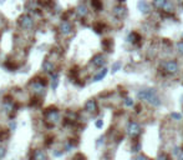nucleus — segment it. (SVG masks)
Returning a JSON list of instances; mask_svg holds the SVG:
<instances>
[{"label":"nucleus","instance_id":"obj_1","mask_svg":"<svg viewBox=\"0 0 183 160\" xmlns=\"http://www.w3.org/2000/svg\"><path fill=\"white\" fill-rule=\"evenodd\" d=\"M137 98L140 100H146L148 104L154 108L161 106V104H162V100L158 96L156 89H141L137 93Z\"/></svg>","mask_w":183,"mask_h":160},{"label":"nucleus","instance_id":"obj_2","mask_svg":"<svg viewBox=\"0 0 183 160\" xmlns=\"http://www.w3.org/2000/svg\"><path fill=\"white\" fill-rule=\"evenodd\" d=\"M162 68H163V70H164L167 74H170V75H174V74H177L178 70H179L178 63H177V61H176L174 59L166 60L164 63L162 64Z\"/></svg>","mask_w":183,"mask_h":160},{"label":"nucleus","instance_id":"obj_3","mask_svg":"<svg viewBox=\"0 0 183 160\" xmlns=\"http://www.w3.org/2000/svg\"><path fill=\"white\" fill-rule=\"evenodd\" d=\"M142 133V128H141V125L138 123L136 121H130L128 125H127V134H128L130 138H137L138 135Z\"/></svg>","mask_w":183,"mask_h":160},{"label":"nucleus","instance_id":"obj_4","mask_svg":"<svg viewBox=\"0 0 183 160\" xmlns=\"http://www.w3.org/2000/svg\"><path fill=\"white\" fill-rule=\"evenodd\" d=\"M112 14H113V16H115L116 19L122 20V19H125L127 16V9L123 5H121V4L116 5V6H113V9H112Z\"/></svg>","mask_w":183,"mask_h":160},{"label":"nucleus","instance_id":"obj_5","mask_svg":"<svg viewBox=\"0 0 183 160\" xmlns=\"http://www.w3.org/2000/svg\"><path fill=\"white\" fill-rule=\"evenodd\" d=\"M19 25L21 26L23 29H25V30L31 29V28H33V25H34V21H33L31 16H29L27 14H26V15L20 16V19H19Z\"/></svg>","mask_w":183,"mask_h":160},{"label":"nucleus","instance_id":"obj_6","mask_svg":"<svg viewBox=\"0 0 183 160\" xmlns=\"http://www.w3.org/2000/svg\"><path fill=\"white\" fill-rule=\"evenodd\" d=\"M45 118H46L47 121H50V123H53V124H55V123L59 121V118H60L59 110H57V109H53V110H49L46 114H45Z\"/></svg>","mask_w":183,"mask_h":160},{"label":"nucleus","instance_id":"obj_7","mask_svg":"<svg viewBox=\"0 0 183 160\" xmlns=\"http://www.w3.org/2000/svg\"><path fill=\"white\" fill-rule=\"evenodd\" d=\"M91 63H92V65H95L96 68H101V66L105 65L106 59H105V56H103L102 54H96V55L92 58Z\"/></svg>","mask_w":183,"mask_h":160},{"label":"nucleus","instance_id":"obj_8","mask_svg":"<svg viewBox=\"0 0 183 160\" xmlns=\"http://www.w3.org/2000/svg\"><path fill=\"white\" fill-rule=\"evenodd\" d=\"M85 110L87 113H96V110H97V103H96V100L95 99L87 100V103L85 104Z\"/></svg>","mask_w":183,"mask_h":160},{"label":"nucleus","instance_id":"obj_9","mask_svg":"<svg viewBox=\"0 0 183 160\" xmlns=\"http://www.w3.org/2000/svg\"><path fill=\"white\" fill-rule=\"evenodd\" d=\"M137 8H138V10L141 13H143V14H148L150 10H151V5L148 4L146 0H140L138 4H137Z\"/></svg>","mask_w":183,"mask_h":160},{"label":"nucleus","instance_id":"obj_10","mask_svg":"<svg viewBox=\"0 0 183 160\" xmlns=\"http://www.w3.org/2000/svg\"><path fill=\"white\" fill-rule=\"evenodd\" d=\"M60 31L64 34V35H69L71 31H72V26H71V24L69 23V21H64V23H61V25H60Z\"/></svg>","mask_w":183,"mask_h":160},{"label":"nucleus","instance_id":"obj_11","mask_svg":"<svg viewBox=\"0 0 183 160\" xmlns=\"http://www.w3.org/2000/svg\"><path fill=\"white\" fill-rule=\"evenodd\" d=\"M31 86H33V90L35 91V93H43L44 89H45V84L41 83V81H33L31 83Z\"/></svg>","mask_w":183,"mask_h":160},{"label":"nucleus","instance_id":"obj_12","mask_svg":"<svg viewBox=\"0 0 183 160\" xmlns=\"http://www.w3.org/2000/svg\"><path fill=\"white\" fill-rule=\"evenodd\" d=\"M168 0H153V6L156 9H160V10H163L167 5Z\"/></svg>","mask_w":183,"mask_h":160},{"label":"nucleus","instance_id":"obj_13","mask_svg":"<svg viewBox=\"0 0 183 160\" xmlns=\"http://www.w3.org/2000/svg\"><path fill=\"white\" fill-rule=\"evenodd\" d=\"M76 13H77V15L80 16V18H84V16L87 15V8H86L85 5H80L76 10Z\"/></svg>","mask_w":183,"mask_h":160},{"label":"nucleus","instance_id":"obj_14","mask_svg":"<svg viewBox=\"0 0 183 160\" xmlns=\"http://www.w3.org/2000/svg\"><path fill=\"white\" fill-rule=\"evenodd\" d=\"M106 74H107V69H106V68H103V69H102L101 71H100L97 75H96V76L94 78V81H100V80H102L103 78L106 76Z\"/></svg>","mask_w":183,"mask_h":160},{"label":"nucleus","instance_id":"obj_15","mask_svg":"<svg viewBox=\"0 0 183 160\" xmlns=\"http://www.w3.org/2000/svg\"><path fill=\"white\" fill-rule=\"evenodd\" d=\"M91 5H92V8H94L95 10H101L102 9V3H101V0H91Z\"/></svg>","mask_w":183,"mask_h":160},{"label":"nucleus","instance_id":"obj_16","mask_svg":"<svg viewBox=\"0 0 183 160\" xmlns=\"http://www.w3.org/2000/svg\"><path fill=\"white\" fill-rule=\"evenodd\" d=\"M130 42H132V43H137L138 40H141V36L138 35L137 33H131L130 34Z\"/></svg>","mask_w":183,"mask_h":160},{"label":"nucleus","instance_id":"obj_17","mask_svg":"<svg viewBox=\"0 0 183 160\" xmlns=\"http://www.w3.org/2000/svg\"><path fill=\"white\" fill-rule=\"evenodd\" d=\"M176 50H177L178 54L183 55V40H179V42L176 44Z\"/></svg>","mask_w":183,"mask_h":160},{"label":"nucleus","instance_id":"obj_18","mask_svg":"<svg viewBox=\"0 0 183 160\" xmlns=\"http://www.w3.org/2000/svg\"><path fill=\"white\" fill-rule=\"evenodd\" d=\"M125 105H126V106H128V108H132L133 105H134L133 99H131V98H126V99H125Z\"/></svg>","mask_w":183,"mask_h":160},{"label":"nucleus","instance_id":"obj_19","mask_svg":"<svg viewBox=\"0 0 183 160\" xmlns=\"http://www.w3.org/2000/svg\"><path fill=\"white\" fill-rule=\"evenodd\" d=\"M140 150H141V144L140 143H136V144L132 146V151L133 153H138Z\"/></svg>","mask_w":183,"mask_h":160},{"label":"nucleus","instance_id":"obj_20","mask_svg":"<svg viewBox=\"0 0 183 160\" xmlns=\"http://www.w3.org/2000/svg\"><path fill=\"white\" fill-rule=\"evenodd\" d=\"M171 118L174 119V120H181V119H182V115L178 114V113H171Z\"/></svg>","mask_w":183,"mask_h":160},{"label":"nucleus","instance_id":"obj_21","mask_svg":"<svg viewBox=\"0 0 183 160\" xmlns=\"http://www.w3.org/2000/svg\"><path fill=\"white\" fill-rule=\"evenodd\" d=\"M120 68H121V63H120V61H118V63H115V64L112 65V73H116V71L118 70Z\"/></svg>","mask_w":183,"mask_h":160},{"label":"nucleus","instance_id":"obj_22","mask_svg":"<svg viewBox=\"0 0 183 160\" xmlns=\"http://www.w3.org/2000/svg\"><path fill=\"white\" fill-rule=\"evenodd\" d=\"M34 158H43V159H44V158H45V155H44V154H41V153H37V151H36V154L34 155Z\"/></svg>","mask_w":183,"mask_h":160},{"label":"nucleus","instance_id":"obj_23","mask_svg":"<svg viewBox=\"0 0 183 160\" xmlns=\"http://www.w3.org/2000/svg\"><path fill=\"white\" fill-rule=\"evenodd\" d=\"M5 149L4 148H0V158H3V156H4L5 155Z\"/></svg>","mask_w":183,"mask_h":160},{"label":"nucleus","instance_id":"obj_24","mask_svg":"<svg viewBox=\"0 0 183 160\" xmlns=\"http://www.w3.org/2000/svg\"><path fill=\"white\" fill-rule=\"evenodd\" d=\"M102 125H103L102 120H97V121H96V127H97V128H101Z\"/></svg>","mask_w":183,"mask_h":160},{"label":"nucleus","instance_id":"obj_25","mask_svg":"<svg viewBox=\"0 0 183 160\" xmlns=\"http://www.w3.org/2000/svg\"><path fill=\"white\" fill-rule=\"evenodd\" d=\"M178 158L179 159H183V150H181V153L178 154Z\"/></svg>","mask_w":183,"mask_h":160}]
</instances>
